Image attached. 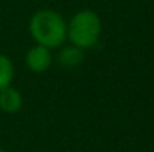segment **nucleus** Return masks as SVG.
Returning a JSON list of instances; mask_svg holds the SVG:
<instances>
[{
  "label": "nucleus",
  "instance_id": "obj_1",
  "mask_svg": "<svg viewBox=\"0 0 154 152\" xmlns=\"http://www.w3.org/2000/svg\"><path fill=\"white\" fill-rule=\"evenodd\" d=\"M32 37L48 49L58 48L67 39V25L60 13L51 9L38 10L29 24Z\"/></svg>",
  "mask_w": 154,
  "mask_h": 152
},
{
  "label": "nucleus",
  "instance_id": "obj_2",
  "mask_svg": "<svg viewBox=\"0 0 154 152\" xmlns=\"http://www.w3.org/2000/svg\"><path fill=\"white\" fill-rule=\"evenodd\" d=\"M102 21L99 15L90 9L76 12L67 24V39L79 49H88L99 40Z\"/></svg>",
  "mask_w": 154,
  "mask_h": 152
},
{
  "label": "nucleus",
  "instance_id": "obj_3",
  "mask_svg": "<svg viewBox=\"0 0 154 152\" xmlns=\"http://www.w3.org/2000/svg\"><path fill=\"white\" fill-rule=\"evenodd\" d=\"M51 51L42 45H35L26 54V64L35 73H42V72L48 70V67L51 66Z\"/></svg>",
  "mask_w": 154,
  "mask_h": 152
},
{
  "label": "nucleus",
  "instance_id": "obj_4",
  "mask_svg": "<svg viewBox=\"0 0 154 152\" xmlns=\"http://www.w3.org/2000/svg\"><path fill=\"white\" fill-rule=\"evenodd\" d=\"M23 106V96L18 90L8 87L0 91V109L6 113H15Z\"/></svg>",
  "mask_w": 154,
  "mask_h": 152
},
{
  "label": "nucleus",
  "instance_id": "obj_5",
  "mask_svg": "<svg viewBox=\"0 0 154 152\" xmlns=\"http://www.w3.org/2000/svg\"><path fill=\"white\" fill-rule=\"evenodd\" d=\"M82 58H84L82 49H79L73 45L67 46V48H63L58 54V63H60V66H63L66 69L76 67L78 64L82 63Z\"/></svg>",
  "mask_w": 154,
  "mask_h": 152
},
{
  "label": "nucleus",
  "instance_id": "obj_6",
  "mask_svg": "<svg viewBox=\"0 0 154 152\" xmlns=\"http://www.w3.org/2000/svg\"><path fill=\"white\" fill-rule=\"evenodd\" d=\"M14 79V64L9 57L0 54V91L11 87Z\"/></svg>",
  "mask_w": 154,
  "mask_h": 152
},
{
  "label": "nucleus",
  "instance_id": "obj_7",
  "mask_svg": "<svg viewBox=\"0 0 154 152\" xmlns=\"http://www.w3.org/2000/svg\"><path fill=\"white\" fill-rule=\"evenodd\" d=\"M0 152H6V151H3V149H0Z\"/></svg>",
  "mask_w": 154,
  "mask_h": 152
}]
</instances>
